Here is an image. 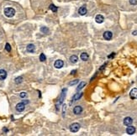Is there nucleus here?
Returning <instances> with one entry per match:
<instances>
[{"label": "nucleus", "mask_w": 137, "mask_h": 136, "mask_svg": "<svg viewBox=\"0 0 137 136\" xmlns=\"http://www.w3.org/2000/svg\"><path fill=\"white\" fill-rule=\"evenodd\" d=\"M132 35H137V30L133 31V33H132Z\"/></svg>", "instance_id": "nucleus-28"}, {"label": "nucleus", "mask_w": 137, "mask_h": 136, "mask_svg": "<svg viewBox=\"0 0 137 136\" xmlns=\"http://www.w3.org/2000/svg\"><path fill=\"white\" fill-rule=\"evenodd\" d=\"M15 108L18 112H23L25 108V104L24 103H18L16 105Z\"/></svg>", "instance_id": "nucleus-4"}, {"label": "nucleus", "mask_w": 137, "mask_h": 136, "mask_svg": "<svg viewBox=\"0 0 137 136\" xmlns=\"http://www.w3.org/2000/svg\"><path fill=\"white\" fill-rule=\"evenodd\" d=\"M19 96H20V98H26V97H27V93H26V92H20V94H19Z\"/></svg>", "instance_id": "nucleus-25"}, {"label": "nucleus", "mask_w": 137, "mask_h": 136, "mask_svg": "<svg viewBox=\"0 0 137 136\" xmlns=\"http://www.w3.org/2000/svg\"><path fill=\"white\" fill-rule=\"evenodd\" d=\"M81 59L83 60V61H84V62H86V61H87L88 60V55H87V53H85V52H83V53L81 54Z\"/></svg>", "instance_id": "nucleus-16"}, {"label": "nucleus", "mask_w": 137, "mask_h": 136, "mask_svg": "<svg viewBox=\"0 0 137 136\" xmlns=\"http://www.w3.org/2000/svg\"><path fill=\"white\" fill-rule=\"evenodd\" d=\"M129 4H132V5H136L137 0H129Z\"/></svg>", "instance_id": "nucleus-26"}, {"label": "nucleus", "mask_w": 137, "mask_h": 136, "mask_svg": "<svg viewBox=\"0 0 137 136\" xmlns=\"http://www.w3.org/2000/svg\"><path fill=\"white\" fill-rule=\"evenodd\" d=\"M7 77V71L4 69H0V80H4Z\"/></svg>", "instance_id": "nucleus-14"}, {"label": "nucleus", "mask_w": 137, "mask_h": 136, "mask_svg": "<svg viewBox=\"0 0 137 136\" xmlns=\"http://www.w3.org/2000/svg\"><path fill=\"white\" fill-rule=\"evenodd\" d=\"M66 89H63L62 92V95H61L60 98H59V102H58V105H61V104L63 103L64 99L66 98Z\"/></svg>", "instance_id": "nucleus-5"}, {"label": "nucleus", "mask_w": 137, "mask_h": 136, "mask_svg": "<svg viewBox=\"0 0 137 136\" xmlns=\"http://www.w3.org/2000/svg\"><path fill=\"white\" fill-rule=\"evenodd\" d=\"M46 59V56H45V54L41 53V56H40V61H41V62H45Z\"/></svg>", "instance_id": "nucleus-20"}, {"label": "nucleus", "mask_w": 137, "mask_h": 136, "mask_svg": "<svg viewBox=\"0 0 137 136\" xmlns=\"http://www.w3.org/2000/svg\"><path fill=\"white\" fill-rule=\"evenodd\" d=\"M76 71H76V70H74V71H71V75H74V74H75V73H76Z\"/></svg>", "instance_id": "nucleus-30"}, {"label": "nucleus", "mask_w": 137, "mask_h": 136, "mask_svg": "<svg viewBox=\"0 0 137 136\" xmlns=\"http://www.w3.org/2000/svg\"><path fill=\"white\" fill-rule=\"evenodd\" d=\"M133 123V119L130 117H126L125 119H124V124L126 125V126H129V125H131Z\"/></svg>", "instance_id": "nucleus-10"}, {"label": "nucleus", "mask_w": 137, "mask_h": 136, "mask_svg": "<svg viewBox=\"0 0 137 136\" xmlns=\"http://www.w3.org/2000/svg\"><path fill=\"white\" fill-rule=\"evenodd\" d=\"M135 132V128L133 126H130V125H129V126L127 127V128H126V133H127L128 134H129V135H132V134H134Z\"/></svg>", "instance_id": "nucleus-8"}, {"label": "nucleus", "mask_w": 137, "mask_h": 136, "mask_svg": "<svg viewBox=\"0 0 137 136\" xmlns=\"http://www.w3.org/2000/svg\"><path fill=\"white\" fill-rule=\"evenodd\" d=\"M5 50H7V51H8V52L11 51V46H10V45L8 44V43H7V44H6V45H5Z\"/></svg>", "instance_id": "nucleus-23"}, {"label": "nucleus", "mask_w": 137, "mask_h": 136, "mask_svg": "<svg viewBox=\"0 0 137 136\" xmlns=\"http://www.w3.org/2000/svg\"><path fill=\"white\" fill-rule=\"evenodd\" d=\"M104 16L101 15V14H98V15H96V17H95V21L98 24H102L103 22H104Z\"/></svg>", "instance_id": "nucleus-11"}, {"label": "nucleus", "mask_w": 137, "mask_h": 136, "mask_svg": "<svg viewBox=\"0 0 137 136\" xmlns=\"http://www.w3.org/2000/svg\"><path fill=\"white\" fill-rule=\"evenodd\" d=\"M82 112H83V107H82L81 106H76V107H74V108H73L74 114H76V115L81 114Z\"/></svg>", "instance_id": "nucleus-9"}, {"label": "nucleus", "mask_w": 137, "mask_h": 136, "mask_svg": "<svg viewBox=\"0 0 137 136\" xmlns=\"http://www.w3.org/2000/svg\"><path fill=\"white\" fill-rule=\"evenodd\" d=\"M113 37V34L111 31H105L104 33V38L106 40H110Z\"/></svg>", "instance_id": "nucleus-6"}, {"label": "nucleus", "mask_w": 137, "mask_h": 136, "mask_svg": "<svg viewBox=\"0 0 137 136\" xmlns=\"http://www.w3.org/2000/svg\"><path fill=\"white\" fill-rule=\"evenodd\" d=\"M66 105H63V116H64V113H65V111H66Z\"/></svg>", "instance_id": "nucleus-27"}, {"label": "nucleus", "mask_w": 137, "mask_h": 136, "mask_svg": "<svg viewBox=\"0 0 137 136\" xmlns=\"http://www.w3.org/2000/svg\"><path fill=\"white\" fill-rule=\"evenodd\" d=\"M22 81H23V78H22L21 77H17V78H15V83H17V84L21 83Z\"/></svg>", "instance_id": "nucleus-21"}, {"label": "nucleus", "mask_w": 137, "mask_h": 136, "mask_svg": "<svg viewBox=\"0 0 137 136\" xmlns=\"http://www.w3.org/2000/svg\"><path fill=\"white\" fill-rule=\"evenodd\" d=\"M63 66H64V62L62 60H57V61H56L54 63V66L56 67V69H60V68H62V67Z\"/></svg>", "instance_id": "nucleus-3"}, {"label": "nucleus", "mask_w": 137, "mask_h": 136, "mask_svg": "<svg viewBox=\"0 0 137 136\" xmlns=\"http://www.w3.org/2000/svg\"><path fill=\"white\" fill-rule=\"evenodd\" d=\"M80 124L78 123H73L72 124H71L70 126V130L72 133H76L80 129Z\"/></svg>", "instance_id": "nucleus-2"}, {"label": "nucleus", "mask_w": 137, "mask_h": 136, "mask_svg": "<svg viewBox=\"0 0 137 136\" xmlns=\"http://www.w3.org/2000/svg\"><path fill=\"white\" fill-rule=\"evenodd\" d=\"M87 8H86L85 6H82L81 8L78 9V13H79L80 15H85L86 13H87Z\"/></svg>", "instance_id": "nucleus-15"}, {"label": "nucleus", "mask_w": 137, "mask_h": 136, "mask_svg": "<svg viewBox=\"0 0 137 136\" xmlns=\"http://www.w3.org/2000/svg\"><path fill=\"white\" fill-rule=\"evenodd\" d=\"M129 97L131 99H136L137 98V88H133L129 92Z\"/></svg>", "instance_id": "nucleus-7"}, {"label": "nucleus", "mask_w": 137, "mask_h": 136, "mask_svg": "<svg viewBox=\"0 0 137 136\" xmlns=\"http://www.w3.org/2000/svg\"><path fill=\"white\" fill-rule=\"evenodd\" d=\"M4 14H5L6 17L12 18V17H14V14H15V10L13 8H4Z\"/></svg>", "instance_id": "nucleus-1"}, {"label": "nucleus", "mask_w": 137, "mask_h": 136, "mask_svg": "<svg viewBox=\"0 0 137 136\" xmlns=\"http://www.w3.org/2000/svg\"><path fill=\"white\" fill-rule=\"evenodd\" d=\"M86 85V82H82L81 83H80L79 85H78V87H77V91H80L81 89H83L84 87H85Z\"/></svg>", "instance_id": "nucleus-18"}, {"label": "nucleus", "mask_w": 137, "mask_h": 136, "mask_svg": "<svg viewBox=\"0 0 137 136\" xmlns=\"http://www.w3.org/2000/svg\"><path fill=\"white\" fill-rule=\"evenodd\" d=\"M82 96H83V92H78V93H76L75 95L73 96V98H72V100H71V103H72L73 102L77 101V100L80 99V98H82Z\"/></svg>", "instance_id": "nucleus-12"}, {"label": "nucleus", "mask_w": 137, "mask_h": 136, "mask_svg": "<svg viewBox=\"0 0 137 136\" xmlns=\"http://www.w3.org/2000/svg\"><path fill=\"white\" fill-rule=\"evenodd\" d=\"M77 60H78V57H77V56H75V55H73V56H71V57H70V62H71V63H77Z\"/></svg>", "instance_id": "nucleus-17"}, {"label": "nucleus", "mask_w": 137, "mask_h": 136, "mask_svg": "<svg viewBox=\"0 0 137 136\" xmlns=\"http://www.w3.org/2000/svg\"><path fill=\"white\" fill-rule=\"evenodd\" d=\"M26 50H27L28 52H30V53H33V52H35V45H33V44L28 45L27 47H26Z\"/></svg>", "instance_id": "nucleus-13"}, {"label": "nucleus", "mask_w": 137, "mask_h": 136, "mask_svg": "<svg viewBox=\"0 0 137 136\" xmlns=\"http://www.w3.org/2000/svg\"><path fill=\"white\" fill-rule=\"evenodd\" d=\"M50 9L51 10V11L54 12V13H56V12L57 11V8H56V6H55L54 4H50Z\"/></svg>", "instance_id": "nucleus-19"}, {"label": "nucleus", "mask_w": 137, "mask_h": 136, "mask_svg": "<svg viewBox=\"0 0 137 136\" xmlns=\"http://www.w3.org/2000/svg\"><path fill=\"white\" fill-rule=\"evenodd\" d=\"M77 82H78V80H74V81H72V82H70L68 83V85H69V86H73V85L77 84Z\"/></svg>", "instance_id": "nucleus-24"}, {"label": "nucleus", "mask_w": 137, "mask_h": 136, "mask_svg": "<svg viewBox=\"0 0 137 136\" xmlns=\"http://www.w3.org/2000/svg\"><path fill=\"white\" fill-rule=\"evenodd\" d=\"M114 55H115V54H114V53H113L112 55H110V56H108V58H111V57H113V56H114Z\"/></svg>", "instance_id": "nucleus-29"}, {"label": "nucleus", "mask_w": 137, "mask_h": 136, "mask_svg": "<svg viewBox=\"0 0 137 136\" xmlns=\"http://www.w3.org/2000/svg\"><path fill=\"white\" fill-rule=\"evenodd\" d=\"M41 31L43 33H48L49 32V29L48 28H46V27H41Z\"/></svg>", "instance_id": "nucleus-22"}]
</instances>
